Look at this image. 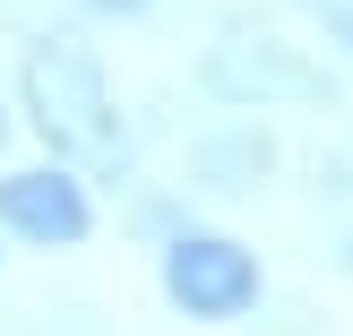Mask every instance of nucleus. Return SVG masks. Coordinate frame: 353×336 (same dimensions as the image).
Instances as JSON below:
<instances>
[{
	"instance_id": "nucleus-6",
	"label": "nucleus",
	"mask_w": 353,
	"mask_h": 336,
	"mask_svg": "<svg viewBox=\"0 0 353 336\" xmlns=\"http://www.w3.org/2000/svg\"><path fill=\"white\" fill-rule=\"evenodd\" d=\"M95 9H121V17H130V9H147V0H95Z\"/></svg>"
},
{
	"instance_id": "nucleus-2",
	"label": "nucleus",
	"mask_w": 353,
	"mask_h": 336,
	"mask_svg": "<svg viewBox=\"0 0 353 336\" xmlns=\"http://www.w3.org/2000/svg\"><path fill=\"white\" fill-rule=\"evenodd\" d=\"M164 293L190 319H241L259 302V259L224 233H181L164 250Z\"/></svg>"
},
{
	"instance_id": "nucleus-7",
	"label": "nucleus",
	"mask_w": 353,
	"mask_h": 336,
	"mask_svg": "<svg viewBox=\"0 0 353 336\" xmlns=\"http://www.w3.org/2000/svg\"><path fill=\"white\" fill-rule=\"evenodd\" d=\"M345 268H353V241H345Z\"/></svg>"
},
{
	"instance_id": "nucleus-3",
	"label": "nucleus",
	"mask_w": 353,
	"mask_h": 336,
	"mask_svg": "<svg viewBox=\"0 0 353 336\" xmlns=\"http://www.w3.org/2000/svg\"><path fill=\"white\" fill-rule=\"evenodd\" d=\"M207 86L224 103H327L336 95L327 69L302 61L293 43H216L207 52Z\"/></svg>"
},
{
	"instance_id": "nucleus-8",
	"label": "nucleus",
	"mask_w": 353,
	"mask_h": 336,
	"mask_svg": "<svg viewBox=\"0 0 353 336\" xmlns=\"http://www.w3.org/2000/svg\"><path fill=\"white\" fill-rule=\"evenodd\" d=\"M0 130H9V121H0Z\"/></svg>"
},
{
	"instance_id": "nucleus-4",
	"label": "nucleus",
	"mask_w": 353,
	"mask_h": 336,
	"mask_svg": "<svg viewBox=\"0 0 353 336\" xmlns=\"http://www.w3.org/2000/svg\"><path fill=\"white\" fill-rule=\"evenodd\" d=\"M0 224L43 241V250H69V241H86L95 207H86V181L43 164V172H0Z\"/></svg>"
},
{
	"instance_id": "nucleus-5",
	"label": "nucleus",
	"mask_w": 353,
	"mask_h": 336,
	"mask_svg": "<svg viewBox=\"0 0 353 336\" xmlns=\"http://www.w3.org/2000/svg\"><path fill=\"white\" fill-rule=\"evenodd\" d=\"M336 34H345V52H353V0H336Z\"/></svg>"
},
{
	"instance_id": "nucleus-1",
	"label": "nucleus",
	"mask_w": 353,
	"mask_h": 336,
	"mask_svg": "<svg viewBox=\"0 0 353 336\" xmlns=\"http://www.w3.org/2000/svg\"><path fill=\"white\" fill-rule=\"evenodd\" d=\"M26 112L52 138V155H78V164H121L130 155V130L112 112V86H103L95 52L69 43V34L26 52Z\"/></svg>"
}]
</instances>
